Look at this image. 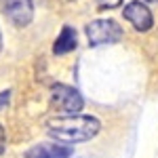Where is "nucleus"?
I'll return each instance as SVG.
<instances>
[{"mask_svg": "<svg viewBox=\"0 0 158 158\" xmlns=\"http://www.w3.org/2000/svg\"><path fill=\"white\" fill-rule=\"evenodd\" d=\"M101 124L97 118L93 116H63V118H55L49 122V135L59 139V141H68V143H78V141H86L93 139L99 133Z\"/></svg>", "mask_w": 158, "mask_h": 158, "instance_id": "1", "label": "nucleus"}, {"mask_svg": "<svg viewBox=\"0 0 158 158\" xmlns=\"http://www.w3.org/2000/svg\"><path fill=\"white\" fill-rule=\"evenodd\" d=\"M51 106H53V110H57L61 114L74 116V114H78L82 110L85 101H82V95L74 86L55 85L53 91H51Z\"/></svg>", "mask_w": 158, "mask_h": 158, "instance_id": "2", "label": "nucleus"}, {"mask_svg": "<svg viewBox=\"0 0 158 158\" xmlns=\"http://www.w3.org/2000/svg\"><path fill=\"white\" fill-rule=\"evenodd\" d=\"M86 36H89L91 47L112 44L122 38V27L114 19H97V21H91L86 25Z\"/></svg>", "mask_w": 158, "mask_h": 158, "instance_id": "3", "label": "nucleus"}, {"mask_svg": "<svg viewBox=\"0 0 158 158\" xmlns=\"http://www.w3.org/2000/svg\"><path fill=\"white\" fill-rule=\"evenodd\" d=\"M0 6H2V13L6 15V19L19 27L27 25L34 17L32 0H0Z\"/></svg>", "mask_w": 158, "mask_h": 158, "instance_id": "4", "label": "nucleus"}, {"mask_svg": "<svg viewBox=\"0 0 158 158\" xmlns=\"http://www.w3.org/2000/svg\"><path fill=\"white\" fill-rule=\"evenodd\" d=\"M122 15H124V19L131 21L133 27H135V30H139V32H148V30L154 25V17H152L150 9H148L143 2H139V0L129 2V4L124 6Z\"/></svg>", "mask_w": 158, "mask_h": 158, "instance_id": "5", "label": "nucleus"}, {"mask_svg": "<svg viewBox=\"0 0 158 158\" xmlns=\"http://www.w3.org/2000/svg\"><path fill=\"white\" fill-rule=\"evenodd\" d=\"M70 156H72V148L59 146V143H40L25 154V158H70Z\"/></svg>", "mask_w": 158, "mask_h": 158, "instance_id": "6", "label": "nucleus"}, {"mask_svg": "<svg viewBox=\"0 0 158 158\" xmlns=\"http://www.w3.org/2000/svg\"><path fill=\"white\" fill-rule=\"evenodd\" d=\"M76 49V30L70 25H63L61 34L57 36L55 44H53V53L55 55H63V53H70Z\"/></svg>", "mask_w": 158, "mask_h": 158, "instance_id": "7", "label": "nucleus"}, {"mask_svg": "<svg viewBox=\"0 0 158 158\" xmlns=\"http://www.w3.org/2000/svg\"><path fill=\"white\" fill-rule=\"evenodd\" d=\"M122 0H97V6L103 11V9H114V6H118Z\"/></svg>", "mask_w": 158, "mask_h": 158, "instance_id": "8", "label": "nucleus"}, {"mask_svg": "<svg viewBox=\"0 0 158 158\" xmlns=\"http://www.w3.org/2000/svg\"><path fill=\"white\" fill-rule=\"evenodd\" d=\"M9 99H11V91H2L0 93V110L4 106H9Z\"/></svg>", "mask_w": 158, "mask_h": 158, "instance_id": "9", "label": "nucleus"}, {"mask_svg": "<svg viewBox=\"0 0 158 158\" xmlns=\"http://www.w3.org/2000/svg\"><path fill=\"white\" fill-rule=\"evenodd\" d=\"M4 148H6V135H4V129L0 127V154L4 152Z\"/></svg>", "mask_w": 158, "mask_h": 158, "instance_id": "10", "label": "nucleus"}, {"mask_svg": "<svg viewBox=\"0 0 158 158\" xmlns=\"http://www.w3.org/2000/svg\"><path fill=\"white\" fill-rule=\"evenodd\" d=\"M0 49H2V34H0Z\"/></svg>", "mask_w": 158, "mask_h": 158, "instance_id": "11", "label": "nucleus"}, {"mask_svg": "<svg viewBox=\"0 0 158 158\" xmlns=\"http://www.w3.org/2000/svg\"><path fill=\"white\" fill-rule=\"evenodd\" d=\"M148 2H158V0H148Z\"/></svg>", "mask_w": 158, "mask_h": 158, "instance_id": "12", "label": "nucleus"}]
</instances>
